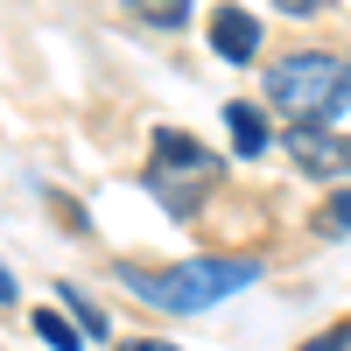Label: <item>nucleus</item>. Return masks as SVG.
Instances as JSON below:
<instances>
[{
  "mask_svg": "<svg viewBox=\"0 0 351 351\" xmlns=\"http://www.w3.org/2000/svg\"><path fill=\"white\" fill-rule=\"evenodd\" d=\"M267 99H274L295 127H324L330 112L351 99V64H337L330 49L274 56V64H267Z\"/></svg>",
  "mask_w": 351,
  "mask_h": 351,
  "instance_id": "1",
  "label": "nucleus"
},
{
  "mask_svg": "<svg viewBox=\"0 0 351 351\" xmlns=\"http://www.w3.org/2000/svg\"><path fill=\"white\" fill-rule=\"evenodd\" d=\"M120 281L134 288V295L162 302V309H183V316H197V309H211V302H225V295H239L246 281H260V260H176L169 274L120 267Z\"/></svg>",
  "mask_w": 351,
  "mask_h": 351,
  "instance_id": "2",
  "label": "nucleus"
},
{
  "mask_svg": "<svg viewBox=\"0 0 351 351\" xmlns=\"http://www.w3.org/2000/svg\"><path fill=\"white\" fill-rule=\"evenodd\" d=\"M169 176H211V155H204V141H190V134H176V127H162L155 134V169H148V183H169Z\"/></svg>",
  "mask_w": 351,
  "mask_h": 351,
  "instance_id": "3",
  "label": "nucleus"
},
{
  "mask_svg": "<svg viewBox=\"0 0 351 351\" xmlns=\"http://www.w3.org/2000/svg\"><path fill=\"white\" fill-rule=\"evenodd\" d=\"M295 162H302L309 176H351V134L295 127Z\"/></svg>",
  "mask_w": 351,
  "mask_h": 351,
  "instance_id": "4",
  "label": "nucleus"
},
{
  "mask_svg": "<svg viewBox=\"0 0 351 351\" xmlns=\"http://www.w3.org/2000/svg\"><path fill=\"white\" fill-rule=\"evenodd\" d=\"M211 49L225 56V64H253V49H260V21L246 8H218L211 14Z\"/></svg>",
  "mask_w": 351,
  "mask_h": 351,
  "instance_id": "5",
  "label": "nucleus"
},
{
  "mask_svg": "<svg viewBox=\"0 0 351 351\" xmlns=\"http://www.w3.org/2000/svg\"><path fill=\"white\" fill-rule=\"evenodd\" d=\"M225 127H232V148H239L246 162L267 155V120H260L253 106H225Z\"/></svg>",
  "mask_w": 351,
  "mask_h": 351,
  "instance_id": "6",
  "label": "nucleus"
},
{
  "mask_svg": "<svg viewBox=\"0 0 351 351\" xmlns=\"http://www.w3.org/2000/svg\"><path fill=\"white\" fill-rule=\"evenodd\" d=\"M36 337H43L49 351H77V330H71L56 309H36Z\"/></svg>",
  "mask_w": 351,
  "mask_h": 351,
  "instance_id": "7",
  "label": "nucleus"
},
{
  "mask_svg": "<svg viewBox=\"0 0 351 351\" xmlns=\"http://www.w3.org/2000/svg\"><path fill=\"white\" fill-rule=\"evenodd\" d=\"M134 14H148V21L176 28V21H183V0H134Z\"/></svg>",
  "mask_w": 351,
  "mask_h": 351,
  "instance_id": "8",
  "label": "nucleus"
},
{
  "mask_svg": "<svg viewBox=\"0 0 351 351\" xmlns=\"http://www.w3.org/2000/svg\"><path fill=\"white\" fill-rule=\"evenodd\" d=\"M64 295L77 302V324H84V337H106V316H99L92 302H84V295H77V288H64Z\"/></svg>",
  "mask_w": 351,
  "mask_h": 351,
  "instance_id": "9",
  "label": "nucleus"
},
{
  "mask_svg": "<svg viewBox=\"0 0 351 351\" xmlns=\"http://www.w3.org/2000/svg\"><path fill=\"white\" fill-rule=\"evenodd\" d=\"M302 351H351V324H337V330H324V337H309Z\"/></svg>",
  "mask_w": 351,
  "mask_h": 351,
  "instance_id": "10",
  "label": "nucleus"
},
{
  "mask_svg": "<svg viewBox=\"0 0 351 351\" xmlns=\"http://www.w3.org/2000/svg\"><path fill=\"white\" fill-rule=\"evenodd\" d=\"M330 225H344V232H351V197H337V204H330Z\"/></svg>",
  "mask_w": 351,
  "mask_h": 351,
  "instance_id": "11",
  "label": "nucleus"
},
{
  "mask_svg": "<svg viewBox=\"0 0 351 351\" xmlns=\"http://www.w3.org/2000/svg\"><path fill=\"white\" fill-rule=\"evenodd\" d=\"M120 351H176V344H162V337H134V344H120Z\"/></svg>",
  "mask_w": 351,
  "mask_h": 351,
  "instance_id": "12",
  "label": "nucleus"
},
{
  "mask_svg": "<svg viewBox=\"0 0 351 351\" xmlns=\"http://www.w3.org/2000/svg\"><path fill=\"white\" fill-rule=\"evenodd\" d=\"M281 8H288V14H309V8H316V0H281Z\"/></svg>",
  "mask_w": 351,
  "mask_h": 351,
  "instance_id": "13",
  "label": "nucleus"
}]
</instances>
